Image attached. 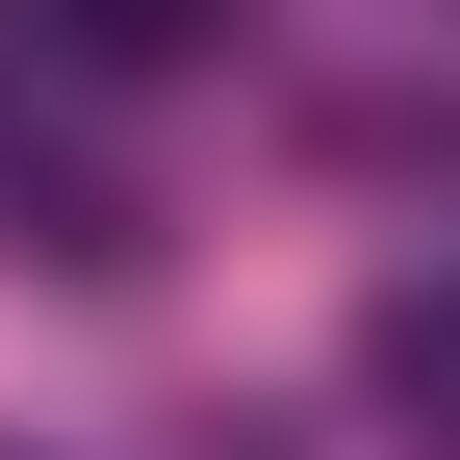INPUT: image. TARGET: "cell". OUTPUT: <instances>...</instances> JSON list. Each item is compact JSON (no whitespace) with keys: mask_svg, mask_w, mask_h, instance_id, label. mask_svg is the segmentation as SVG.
Instances as JSON below:
<instances>
[{"mask_svg":"<svg viewBox=\"0 0 460 460\" xmlns=\"http://www.w3.org/2000/svg\"><path fill=\"white\" fill-rule=\"evenodd\" d=\"M230 26H256V0H51L77 77H180V51H230Z\"/></svg>","mask_w":460,"mask_h":460,"instance_id":"3","label":"cell"},{"mask_svg":"<svg viewBox=\"0 0 460 460\" xmlns=\"http://www.w3.org/2000/svg\"><path fill=\"white\" fill-rule=\"evenodd\" d=\"M0 230H26V256H77V281H102V256H128V230H154V205H128V180H102V154H77V128H51V102H0Z\"/></svg>","mask_w":460,"mask_h":460,"instance_id":"1","label":"cell"},{"mask_svg":"<svg viewBox=\"0 0 460 460\" xmlns=\"http://www.w3.org/2000/svg\"><path fill=\"white\" fill-rule=\"evenodd\" d=\"M358 384H384V410H410V435L460 460V256H435V281H384V332H358Z\"/></svg>","mask_w":460,"mask_h":460,"instance_id":"2","label":"cell"}]
</instances>
